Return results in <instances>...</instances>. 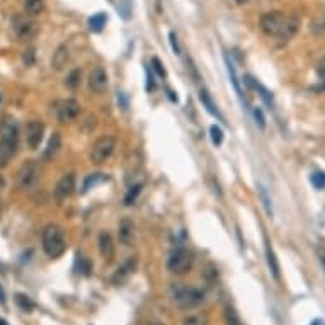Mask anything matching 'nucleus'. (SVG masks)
<instances>
[{
  "label": "nucleus",
  "mask_w": 325,
  "mask_h": 325,
  "mask_svg": "<svg viewBox=\"0 0 325 325\" xmlns=\"http://www.w3.org/2000/svg\"><path fill=\"white\" fill-rule=\"evenodd\" d=\"M19 126L14 118L5 116L0 123V167L7 165L17 152Z\"/></svg>",
  "instance_id": "obj_1"
},
{
  "label": "nucleus",
  "mask_w": 325,
  "mask_h": 325,
  "mask_svg": "<svg viewBox=\"0 0 325 325\" xmlns=\"http://www.w3.org/2000/svg\"><path fill=\"white\" fill-rule=\"evenodd\" d=\"M168 293H170L172 302L179 308H184V310L196 308L204 302V293L199 288L187 286L184 283H174L168 290Z\"/></svg>",
  "instance_id": "obj_2"
},
{
  "label": "nucleus",
  "mask_w": 325,
  "mask_h": 325,
  "mask_svg": "<svg viewBox=\"0 0 325 325\" xmlns=\"http://www.w3.org/2000/svg\"><path fill=\"white\" fill-rule=\"evenodd\" d=\"M67 249V242H65L63 230L58 225H48L43 230V250L48 257L58 259Z\"/></svg>",
  "instance_id": "obj_3"
},
{
  "label": "nucleus",
  "mask_w": 325,
  "mask_h": 325,
  "mask_svg": "<svg viewBox=\"0 0 325 325\" xmlns=\"http://www.w3.org/2000/svg\"><path fill=\"white\" fill-rule=\"evenodd\" d=\"M192 262H194V257L184 247H177L170 252V256L167 259V269L168 273L177 274V276H184L189 271L192 269Z\"/></svg>",
  "instance_id": "obj_4"
},
{
  "label": "nucleus",
  "mask_w": 325,
  "mask_h": 325,
  "mask_svg": "<svg viewBox=\"0 0 325 325\" xmlns=\"http://www.w3.org/2000/svg\"><path fill=\"white\" fill-rule=\"evenodd\" d=\"M39 175H41V170L36 162L29 160V162L22 163L17 172V187L22 189V191H31L38 184Z\"/></svg>",
  "instance_id": "obj_5"
},
{
  "label": "nucleus",
  "mask_w": 325,
  "mask_h": 325,
  "mask_svg": "<svg viewBox=\"0 0 325 325\" xmlns=\"http://www.w3.org/2000/svg\"><path fill=\"white\" fill-rule=\"evenodd\" d=\"M114 148H116V140H114V137H101L92 145V150H90V162L96 163V165L104 163L106 160L114 154Z\"/></svg>",
  "instance_id": "obj_6"
},
{
  "label": "nucleus",
  "mask_w": 325,
  "mask_h": 325,
  "mask_svg": "<svg viewBox=\"0 0 325 325\" xmlns=\"http://www.w3.org/2000/svg\"><path fill=\"white\" fill-rule=\"evenodd\" d=\"M12 29H14L15 36H17L19 39L26 41V39L34 38V36L38 34L39 26L34 20L27 19L26 15H15V17L12 19Z\"/></svg>",
  "instance_id": "obj_7"
},
{
  "label": "nucleus",
  "mask_w": 325,
  "mask_h": 325,
  "mask_svg": "<svg viewBox=\"0 0 325 325\" xmlns=\"http://www.w3.org/2000/svg\"><path fill=\"white\" fill-rule=\"evenodd\" d=\"M286 15L283 12H266L264 15L261 17V29L266 32L267 36H274L278 38L279 31H281L283 24H285Z\"/></svg>",
  "instance_id": "obj_8"
},
{
  "label": "nucleus",
  "mask_w": 325,
  "mask_h": 325,
  "mask_svg": "<svg viewBox=\"0 0 325 325\" xmlns=\"http://www.w3.org/2000/svg\"><path fill=\"white\" fill-rule=\"evenodd\" d=\"M80 114V104L75 99H65L56 106V116L60 123H68Z\"/></svg>",
  "instance_id": "obj_9"
},
{
  "label": "nucleus",
  "mask_w": 325,
  "mask_h": 325,
  "mask_svg": "<svg viewBox=\"0 0 325 325\" xmlns=\"http://www.w3.org/2000/svg\"><path fill=\"white\" fill-rule=\"evenodd\" d=\"M108 84H109V79H108V73L102 67H96L90 70L89 73V87L92 92L96 94H102L106 89H108Z\"/></svg>",
  "instance_id": "obj_10"
},
{
  "label": "nucleus",
  "mask_w": 325,
  "mask_h": 325,
  "mask_svg": "<svg viewBox=\"0 0 325 325\" xmlns=\"http://www.w3.org/2000/svg\"><path fill=\"white\" fill-rule=\"evenodd\" d=\"M43 135H44V125L41 121H29L26 126V142L29 148L36 150L39 147L41 140H43Z\"/></svg>",
  "instance_id": "obj_11"
},
{
  "label": "nucleus",
  "mask_w": 325,
  "mask_h": 325,
  "mask_svg": "<svg viewBox=\"0 0 325 325\" xmlns=\"http://www.w3.org/2000/svg\"><path fill=\"white\" fill-rule=\"evenodd\" d=\"M73 189H75V174L70 172V174H65L63 177L56 182L53 194H55L56 199L61 201V199H67L68 196H72Z\"/></svg>",
  "instance_id": "obj_12"
},
{
  "label": "nucleus",
  "mask_w": 325,
  "mask_h": 325,
  "mask_svg": "<svg viewBox=\"0 0 325 325\" xmlns=\"http://www.w3.org/2000/svg\"><path fill=\"white\" fill-rule=\"evenodd\" d=\"M298 31H300V17H296V15H286L285 24H283L281 31L278 34L279 44H286Z\"/></svg>",
  "instance_id": "obj_13"
},
{
  "label": "nucleus",
  "mask_w": 325,
  "mask_h": 325,
  "mask_svg": "<svg viewBox=\"0 0 325 325\" xmlns=\"http://www.w3.org/2000/svg\"><path fill=\"white\" fill-rule=\"evenodd\" d=\"M135 267H137V259L130 257L128 261H126L123 266H119L116 273L111 276V283H113V285H123V283H125L126 279L131 276V273L135 271Z\"/></svg>",
  "instance_id": "obj_14"
},
{
  "label": "nucleus",
  "mask_w": 325,
  "mask_h": 325,
  "mask_svg": "<svg viewBox=\"0 0 325 325\" xmlns=\"http://www.w3.org/2000/svg\"><path fill=\"white\" fill-rule=\"evenodd\" d=\"M118 237H119V242H121L123 245H133V242H135V223L130 220V218L121 220L119 228H118Z\"/></svg>",
  "instance_id": "obj_15"
},
{
  "label": "nucleus",
  "mask_w": 325,
  "mask_h": 325,
  "mask_svg": "<svg viewBox=\"0 0 325 325\" xmlns=\"http://www.w3.org/2000/svg\"><path fill=\"white\" fill-rule=\"evenodd\" d=\"M99 249H101L102 257L108 262L113 261L114 257V242L109 232H101L99 233Z\"/></svg>",
  "instance_id": "obj_16"
},
{
  "label": "nucleus",
  "mask_w": 325,
  "mask_h": 325,
  "mask_svg": "<svg viewBox=\"0 0 325 325\" xmlns=\"http://www.w3.org/2000/svg\"><path fill=\"white\" fill-rule=\"evenodd\" d=\"M67 60H68V48H67V44H61V46L56 48V51L53 53L51 67L55 70H61L67 65Z\"/></svg>",
  "instance_id": "obj_17"
},
{
  "label": "nucleus",
  "mask_w": 325,
  "mask_h": 325,
  "mask_svg": "<svg viewBox=\"0 0 325 325\" xmlns=\"http://www.w3.org/2000/svg\"><path fill=\"white\" fill-rule=\"evenodd\" d=\"M266 259H267V266H269V271L273 273V276L279 279L281 278V274H279V262H278V257L276 254H274V250L271 249L269 242H266Z\"/></svg>",
  "instance_id": "obj_18"
},
{
  "label": "nucleus",
  "mask_w": 325,
  "mask_h": 325,
  "mask_svg": "<svg viewBox=\"0 0 325 325\" xmlns=\"http://www.w3.org/2000/svg\"><path fill=\"white\" fill-rule=\"evenodd\" d=\"M199 99H201V102H203V106L206 108V111L209 114H213V116H216L220 121H223V116L220 114V111H218V108L215 106V102H213V99L211 96L206 92V90H201L199 92Z\"/></svg>",
  "instance_id": "obj_19"
},
{
  "label": "nucleus",
  "mask_w": 325,
  "mask_h": 325,
  "mask_svg": "<svg viewBox=\"0 0 325 325\" xmlns=\"http://www.w3.org/2000/svg\"><path fill=\"white\" fill-rule=\"evenodd\" d=\"M227 68H228L230 80H232V84H233V89H235V92L238 94V97H240V101L244 102V104H247V99L244 97V92H242V87H240V82H238V77H237L235 67H233V63L228 60V56H227Z\"/></svg>",
  "instance_id": "obj_20"
},
{
  "label": "nucleus",
  "mask_w": 325,
  "mask_h": 325,
  "mask_svg": "<svg viewBox=\"0 0 325 325\" xmlns=\"http://www.w3.org/2000/svg\"><path fill=\"white\" fill-rule=\"evenodd\" d=\"M60 147H61L60 133H53V137L49 138V142H48L46 150H44V159H53V157H55V155L58 154Z\"/></svg>",
  "instance_id": "obj_21"
},
{
  "label": "nucleus",
  "mask_w": 325,
  "mask_h": 325,
  "mask_svg": "<svg viewBox=\"0 0 325 325\" xmlns=\"http://www.w3.org/2000/svg\"><path fill=\"white\" fill-rule=\"evenodd\" d=\"M24 10H26L27 15L36 17V15H39L41 12L44 10V2L43 0H26V3H24Z\"/></svg>",
  "instance_id": "obj_22"
},
{
  "label": "nucleus",
  "mask_w": 325,
  "mask_h": 325,
  "mask_svg": "<svg viewBox=\"0 0 325 325\" xmlns=\"http://www.w3.org/2000/svg\"><path fill=\"white\" fill-rule=\"evenodd\" d=\"M106 20H108V17H106V14H96V15H92V17L89 19V27H90V31H94V32H101L102 29H104V26H106Z\"/></svg>",
  "instance_id": "obj_23"
},
{
  "label": "nucleus",
  "mask_w": 325,
  "mask_h": 325,
  "mask_svg": "<svg viewBox=\"0 0 325 325\" xmlns=\"http://www.w3.org/2000/svg\"><path fill=\"white\" fill-rule=\"evenodd\" d=\"M80 79H82V70L75 68L72 70V72L68 73V77L65 79V85H67L68 89H77L80 85Z\"/></svg>",
  "instance_id": "obj_24"
},
{
  "label": "nucleus",
  "mask_w": 325,
  "mask_h": 325,
  "mask_svg": "<svg viewBox=\"0 0 325 325\" xmlns=\"http://www.w3.org/2000/svg\"><path fill=\"white\" fill-rule=\"evenodd\" d=\"M225 324L227 325H242V320H240V317H238L237 314V310L233 307H227L225 308Z\"/></svg>",
  "instance_id": "obj_25"
},
{
  "label": "nucleus",
  "mask_w": 325,
  "mask_h": 325,
  "mask_svg": "<svg viewBox=\"0 0 325 325\" xmlns=\"http://www.w3.org/2000/svg\"><path fill=\"white\" fill-rule=\"evenodd\" d=\"M142 187H143V184H135V186L130 187V191L126 192V196H125V204H126V206H131V204L137 201L138 194L142 192Z\"/></svg>",
  "instance_id": "obj_26"
},
{
  "label": "nucleus",
  "mask_w": 325,
  "mask_h": 325,
  "mask_svg": "<svg viewBox=\"0 0 325 325\" xmlns=\"http://www.w3.org/2000/svg\"><path fill=\"white\" fill-rule=\"evenodd\" d=\"M108 179L104 174H90L87 175V179H85V182H84V191H89L92 186H97V184H101V182H104V180Z\"/></svg>",
  "instance_id": "obj_27"
},
{
  "label": "nucleus",
  "mask_w": 325,
  "mask_h": 325,
  "mask_svg": "<svg viewBox=\"0 0 325 325\" xmlns=\"http://www.w3.org/2000/svg\"><path fill=\"white\" fill-rule=\"evenodd\" d=\"M15 303H17L19 308H22L24 312H31L32 308H34V303H32L26 295H20V293L15 295Z\"/></svg>",
  "instance_id": "obj_28"
},
{
  "label": "nucleus",
  "mask_w": 325,
  "mask_h": 325,
  "mask_svg": "<svg viewBox=\"0 0 325 325\" xmlns=\"http://www.w3.org/2000/svg\"><path fill=\"white\" fill-rule=\"evenodd\" d=\"M182 325H208V319L204 315H189L184 319Z\"/></svg>",
  "instance_id": "obj_29"
},
{
  "label": "nucleus",
  "mask_w": 325,
  "mask_h": 325,
  "mask_svg": "<svg viewBox=\"0 0 325 325\" xmlns=\"http://www.w3.org/2000/svg\"><path fill=\"white\" fill-rule=\"evenodd\" d=\"M209 133H211V140L215 145H221V142H223V131H221L220 126L213 125L211 128H209Z\"/></svg>",
  "instance_id": "obj_30"
},
{
  "label": "nucleus",
  "mask_w": 325,
  "mask_h": 325,
  "mask_svg": "<svg viewBox=\"0 0 325 325\" xmlns=\"http://www.w3.org/2000/svg\"><path fill=\"white\" fill-rule=\"evenodd\" d=\"M310 180L317 189H324L325 187V174H324V172H315V174L312 175Z\"/></svg>",
  "instance_id": "obj_31"
},
{
  "label": "nucleus",
  "mask_w": 325,
  "mask_h": 325,
  "mask_svg": "<svg viewBox=\"0 0 325 325\" xmlns=\"http://www.w3.org/2000/svg\"><path fill=\"white\" fill-rule=\"evenodd\" d=\"M252 114H254V119H256V123H257L259 128L264 130V128H266V118H264V114H262L261 108H254Z\"/></svg>",
  "instance_id": "obj_32"
},
{
  "label": "nucleus",
  "mask_w": 325,
  "mask_h": 325,
  "mask_svg": "<svg viewBox=\"0 0 325 325\" xmlns=\"http://www.w3.org/2000/svg\"><path fill=\"white\" fill-rule=\"evenodd\" d=\"M90 271H92V264L87 259H80V267H79V273L84 274V276H89Z\"/></svg>",
  "instance_id": "obj_33"
},
{
  "label": "nucleus",
  "mask_w": 325,
  "mask_h": 325,
  "mask_svg": "<svg viewBox=\"0 0 325 325\" xmlns=\"http://www.w3.org/2000/svg\"><path fill=\"white\" fill-rule=\"evenodd\" d=\"M168 39H170V46L174 49L175 55H180V46H179V41H177V34L174 31L168 32Z\"/></svg>",
  "instance_id": "obj_34"
},
{
  "label": "nucleus",
  "mask_w": 325,
  "mask_h": 325,
  "mask_svg": "<svg viewBox=\"0 0 325 325\" xmlns=\"http://www.w3.org/2000/svg\"><path fill=\"white\" fill-rule=\"evenodd\" d=\"M152 65H154L155 72H157L159 75H162V77L165 75V70H163V65L160 63V60H159V58H155V56H154V58H152Z\"/></svg>",
  "instance_id": "obj_35"
},
{
  "label": "nucleus",
  "mask_w": 325,
  "mask_h": 325,
  "mask_svg": "<svg viewBox=\"0 0 325 325\" xmlns=\"http://www.w3.org/2000/svg\"><path fill=\"white\" fill-rule=\"evenodd\" d=\"M317 75H319L320 79H325V56L317 63Z\"/></svg>",
  "instance_id": "obj_36"
},
{
  "label": "nucleus",
  "mask_w": 325,
  "mask_h": 325,
  "mask_svg": "<svg viewBox=\"0 0 325 325\" xmlns=\"http://www.w3.org/2000/svg\"><path fill=\"white\" fill-rule=\"evenodd\" d=\"M261 196H262V201H264V204H266L267 213H269V215L273 216V208H271V204H269V197H267V194H266L264 189H261Z\"/></svg>",
  "instance_id": "obj_37"
},
{
  "label": "nucleus",
  "mask_w": 325,
  "mask_h": 325,
  "mask_svg": "<svg viewBox=\"0 0 325 325\" xmlns=\"http://www.w3.org/2000/svg\"><path fill=\"white\" fill-rule=\"evenodd\" d=\"M24 61H26L27 65H31L32 61H34V49H27V51H24Z\"/></svg>",
  "instance_id": "obj_38"
},
{
  "label": "nucleus",
  "mask_w": 325,
  "mask_h": 325,
  "mask_svg": "<svg viewBox=\"0 0 325 325\" xmlns=\"http://www.w3.org/2000/svg\"><path fill=\"white\" fill-rule=\"evenodd\" d=\"M314 90H317V92H324V90H325V82H324V84H320V85H317V87H314Z\"/></svg>",
  "instance_id": "obj_39"
},
{
  "label": "nucleus",
  "mask_w": 325,
  "mask_h": 325,
  "mask_svg": "<svg viewBox=\"0 0 325 325\" xmlns=\"http://www.w3.org/2000/svg\"><path fill=\"white\" fill-rule=\"evenodd\" d=\"M0 303H5V293H3L2 286H0Z\"/></svg>",
  "instance_id": "obj_40"
},
{
  "label": "nucleus",
  "mask_w": 325,
  "mask_h": 325,
  "mask_svg": "<svg viewBox=\"0 0 325 325\" xmlns=\"http://www.w3.org/2000/svg\"><path fill=\"white\" fill-rule=\"evenodd\" d=\"M319 256H320V259H322V264H324V267H325V254H324L320 249H319Z\"/></svg>",
  "instance_id": "obj_41"
},
{
  "label": "nucleus",
  "mask_w": 325,
  "mask_h": 325,
  "mask_svg": "<svg viewBox=\"0 0 325 325\" xmlns=\"http://www.w3.org/2000/svg\"><path fill=\"white\" fill-rule=\"evenodd\" d=\"M3 187H5V179H3L2 175H0V191H2Z\"/></svg>",
  "instance_id": "obj_42"
},
{
  "label": "nucleus",
  "mask_w": 325,
  "mask_h": 325,
  "mask_svg": "<svg viewBox=\"0 0 325 325\" xmlns=\"http://www.w3.org/2000/svg\"><path fill=\"white\" fill-rule=\"evenodd\" d=\"M310 325H325V324L322 322V320H315V322H312Z\"/></svg>",
  "instance_id": "obj_43"
},
{
  "label": "nucleus",
  "mask_w": 325,
  "mask_h": 325,
  "mask_svg": "<svg viewBox=\"0 0 325 325\" xmlns=\"http://www.w3.org/2000/svg\"><path fill=\"white\" fill-rule=\"evenodd\" d=\"M235 2L238 3V5H242V3H245V2H249V0H235Z\"/></svg>",
  "instance_id": "obj_44"
},
{
  "label": "nucleus",
  "mask_w": 325,
  "mask_h": 325,
  "mask_svg": "<svg viewBox=\"0 0 325 325\" xmlns=\"http://www.w3.org/2000/svg\"><path fill=\"white\" fill-rule=\"evenodd\" d=\"M0 325H9V324H7V320H3V319H0Z\"/></svg>",
  "instance_id": "obj_45"
},
{
  "label": "nucleus",
  "mask_w": 325,
  "mask_h": 325,
  "mask_svg": "<svg viewBox=\"0 0 325 325\" xmlns=\"http://www.w3.org/2000/svg\"><path fill=\"white\" fill-rule=\"evenodd\" d=\"M0 102H2V94H0Z\"/></svg>",
  "instance_id": "obj_46"
}]
</instances>
